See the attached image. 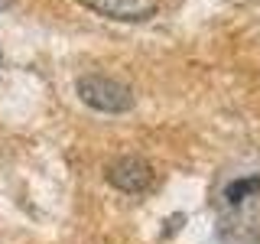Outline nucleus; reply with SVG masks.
Wrapping results in <instances>:
<instances>
[{"label": "nucleus", "instance_id": "nucleus-4", "mask_svg": "<svg viewBox=\"0 0 260 244\" xmlns=\"http://www.w3.org/2000/svg\"><path fill=\"white\" fill-rule=\"evenodd\" d=\"M260 189V179H244V182H234V186H228V199L231 202H241L247 192H254Z\"/></svg>", "mask_w": 260, "mask_h": 244}, {"label": "nucleus", "instance_id": "nucleus-3", "mask_svg": "<svg viewBox=\"0 0 260 244\" xmlns=\"http://www.w3.org/2000/svg\"><path fill=\"white\" fill-rule=\"evenodd\" d=\"M108 179L120 192H143V189H150V182H153V169H150V163L140 160V157H124V160H117V163L108 166Z\"/></svg>", "mask_w": 260, "mask_h": 244}, {"label": "nucleus", "instance_id": "nucleus-5", "mask_svg": "<svg viewBox=\"0 0 260 244\" xmlns=\"http://www.w3.org/2000/svg\"><path fill=\"white\" fill-rule=\"evenodd\" d=\"M7 4H10V0H0V7H7Z\"/></svg>", "mask_w": 260, "mask_h": 244}, {"label": "nucleus", "instance_id": "nucleus-1", "mask_svg": "<svg viewBox=\"0 0 260 244\" xmlns=\"http://www.w3.org/2000/svg\"><path fill=\"white\" fill-rule=\"evenodd\" d=\"M78 95L85 104H91L94 111H108V114H120L134 108V92L124 81H114L104 75H88L78 81Z\"/></svg>", "mask_w": 260, "mask_h": 244}, {"label": "nucleus", "instance_id": "nucleus-2", "mask_svg": "<svg viewBox=\"0 0 260 244\" xmlns=\"http://www.w3.org/2000/svg\"><path fill=\"white\" fill-rule=\"evenodd\" d=\"M88 10L108 16V20H120V23H140L150 20L156 13L159 0H81Z\"/></svg>", "mask_w": 260, "mask_h": 244}]
</instances>
